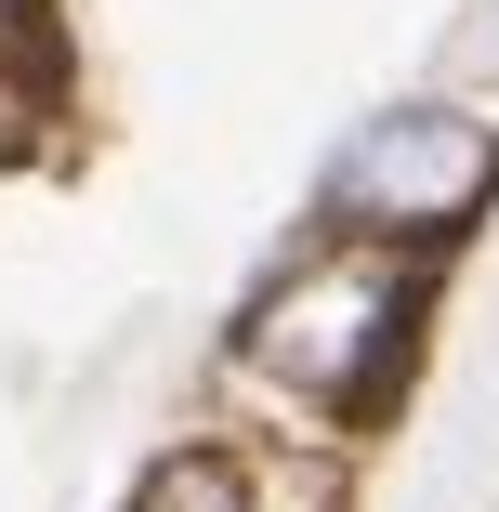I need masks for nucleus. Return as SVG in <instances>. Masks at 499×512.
I'll return each mask as SVG.
<instances>
[{
	"label": "nucleus",
	"mask_w": 499,
	"mask_h": 512,
	"mask_svg": "<svg viewBox=\"0 0 499 512\" xmlns=\"http://www.w3.org/2000/svg\"><path fill=\"white\" fill-rule=\"evenodd\" d=\"M486 27H499V0H486Z\"/></svg>",
	"instance_id": "20e7f679"
},
{
	"label": "nucleus",
	"mask_w": 499,
	"mask_h": 512,
	"mask_svg": "<svg viewBox=\"0 0 499 512\" xmlns=\"http://www.w3.org/2000/svg\"><path fill=\"white\" fill-rule=\"evenodd\" d=\"M237 355H250V381L303 394V407H355V394H381V368L408 355V276H394V250H381V237H329V250H303V263L250 302Z\"/></svg>",
	"instance_id": "f257e3e1"
},
{
	"label": "nucleus",
	"mask_w": 499,
	"mask_h": 512,
	"mask_svg": "<svg viewBox=\"0 0 499 512\" xmlns=\"http://www.w3.org/2000/svg\"><path fill=\"white\" fill-rule=\"evenodd\" d=\"M486 184H499V132L473 106H381V119H355L329 145L316 211H329V237L394 250V237H460L486 211Z\"/></svg>",
	"instance_id": "f03ea898"
},
{
	"label": "nucleus",
	"mask_w": 499,
	"mask_h": 512,
	"mask_svg": "<svg viewBox=\"0 0 499 512\" xmlns=\"http://www.w3.org/2000/svg\"><path fill=\"white\" fill-rule=\"evenodd\" d=\"M132 512H250V486H237V460L184 447V460H158V473H145V499H132Z\"/></svg>",
	"instance_id": "7ed1b4c3"
}]
</instances>
